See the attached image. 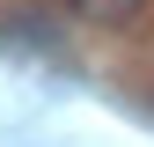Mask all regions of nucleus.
<instances>
[{
  "mask_svg": "<svg viewBox=\"0 0 154 147\" xmlns=\"http://www.w3.org/2000/svg\"><path fill=\"white\" fill-rule=\"evenodd\" d=\"M73 15H81L88 30H125V22H140L147 15V0H66Z\"/></svg>",
  "mask_w": 154,
  "mask_h": 147,
  "instance_id": "f257e3e1",
  "label": "nucleus"
}]
</instances>
